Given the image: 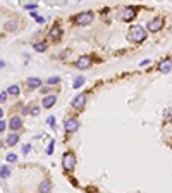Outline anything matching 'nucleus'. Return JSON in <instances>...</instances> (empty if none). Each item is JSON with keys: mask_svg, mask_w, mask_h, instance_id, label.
<instances>
[{"mask_svg": "<svg viewBox=\"0 0 172 193\" xmlns=\"http://www.w3.org/2000/svg\"><path fill=\"white\" fill-rule=\"evenodd\" d=\"M127 38H129V41H133V43H141L143 40L146 38L145 28H141V26H131V28H129V33H127Z\"/></svg>", "mask_w": 172, "mask_h": 193, "instance_id": "f257e3e1", "label": "nucleus"}, {"mask_svg": "<svg viewBox=\"0 0 172 193\" xmlns=\"http://www.w3.org/2000/svg\"><path fill=\"white\" fill-rule=\"evenodd\" d=\"M62 167H64L65 171H72L74 167H76V155L72 152H65L62 155Z\"/></svg>", "mask_w": 172, "mask_h": 193, "instance_id": "f03ea898", "label": "nucleus"}, {"mask_svg": "<svg viewBox=\"0 0 172 193\" xmlns=\"http://www.w3.org/2000/svg\"><path fill=\"white\" fill-rule=\"evenodd\" d=\"M91 21H93V12H90V10L81 12V14L76 16V24H79V26H86V24H90Z\"/></svg>", "mask_w": 172, "mask_h": 193, "instance_id": "7ed1b4c3", "label": "nucleus"}, {"mask_svg": "<svg viewBox=\"0 0 172 193\" xmlns=\"http://www.w3.org/2000/svg\"><path fill=\"white\" fill-rule=\"evenodd\" d=\"M122 21H131L133 18H136V7H124L120 12Z\"/></svg>", "mask_w": 172, "mask_h": 193, "instance_id": "20e7f679", "label": "nucleus"}, {"mask_svg": "<svg viewBox=\"0 0 172 193\" xmlns=\"http://www.w3.org/2000/svg\"><path fill=\"white\" fill-rule=\"evenodd\" d=\"M77 128H79V123H77V119H74V117H69V119H65V123H64V129L67 133H72V131H76Z\"/></svg>", "mask_w": 172, "mask_h": 193, "instance_id": "39448f33", "label": "nucleus"}, {"mask_svg": "<svg viewBox=\"0 0 172 193\" xmlns=\"http://www.w3.org/2000/svg\"><path fill=\"white\" fill-rule=\"evenodd\" d=\"M162 26H163V19L162 18H153L150 22H148V30L150 31H158V30H162Z\"/></svg>", "mask_w": 172, "mask_h": 193, "instance_id": "423d86ee", "label": "nucleus"}, {"mask_svg": "<svg viewBox=\"0 0 172 193\" xmlns=\"http://www.w3.org/2000/svg\"><path fill=\"white\" fill-rule=\"evenodd\" d=\"M84 104H86V93H81V95H77L76 98L72 100V107L76 110H81L83 107H84Z\"/></svg>", "mask_w": 172, "mask_h": 193, "instance_id": "0eeeda50", "label": "nucleus"}, {"mask_svg": "<svg viewBox=\"0 0 172 193\" xmlns=\"http://www.w3.org/2000/svg\"><path fill=\"white\" fill-rule=\"evenodd\" d=\"M158 71L160 73H169L172 71V59H163L158 62Z\"/></svg>", "mask_w": 172, "mask_h": 193, "instance_id": "6e6552de", "label": "nucleus"}, {"mask_svg": "<svg viewBox=\"0 0 172 193\" xmlns=\"http://www.w3.org/2000/svg\"><path fill=\"white\" fill-rule=\"evenodd\" d=\"M90 64H91V61H90L88 55H83V57H79L76 61V67H77V69H88Z\"/></svg>", "mask_w": 172, "mask_h": 193, "instance_id": "1a4fd4ad", "label": "nucleus"}, {"mask_svg": "<svg viewBox=\"0 0 172 193\" xmlns=\"http://www.w3.org/2000/svg\"><path fill=\"white\" fill-rule=\"evenodd\" d=\"M60 35H62V30H60V26H59V24H53V26H52V30H50V33H48V38H50L52 41H55V40L60 38Z\"/></svg>", "mask_w": 172, "mask_h": 193, "instance_id": "9d476101", "label": "nucleus"}, {"mask_svg": "<svg viewBox=\"0 0 172 193\" xmlns=\"http://www.w3.org/2000/svg\"><path fill=\"white\" fill-rule=\"evenodd\" d=\"M55 102H57V96H55V95H47L45 98H43L41 104H43V107H45V109H50V107L53 105Z\"/></svg>", "mask_w": 172, "mask_h": 193, "instance_id": "9b49d317", "label": "nucleus"}, {"mask_svg": "<svg viewBox=\"0 0 172 193\" xmlns=\"http://www.w3.org/2000/svg\"><path fill=\"white\" fill-rule=\"evenodd\" d=\"M9 126H10V129H19V128L22 126V119L21 117H17V116H14L12 119H10V123H9Z\"/></svg>", "mask_w": 172, "mask_h": 193, "instance_id": "f8f14e48", "label": "nucleus"}, {"mask_svg": "<svg viewBox=\"0 0 172 193\" xmlns=\"http://www.w3.org/2000/svg\"><path fill=\"white\" fill-rule=\"evenodd\" d=\"M26 85H28L29 88H38L40 85H41V79L40 78H29L28 81H26Z\"/></svg>", "mask_w": 172, "mask_h": 193, "instance_id": "ddd939ff", "label": "nucleus"}, {"mask_svg": "<svg viewBox=\"0 0 172 193\" xmlns=\"http://www.w3.org/2000/svg\"><path fill=\"white\" fill-rule=\"evenodd\" d=\"M50 190H52V183L48 179H45L40 186V193H50Z\"/></svg>", "mask_w": 172, "mask_h": 193, "instance_id": "4468645a", "label": "nucleus"}, {"mask_svg": "<svg viewBox=\"0 0 172 193\" xmlns=\"http://www.w3.org/2000/svg\"><path fill=\"white\" fill-rule=\"evenodd\" d=\"M17 140H19L17 133H10V135L7 136V145H9V147H12V145H16V143H17Z\"/></svg>", "mask_w": 172, "mask_h": 193, "instance_id": "2eb2a0df", "label": "nucleus"}, {"mask_svg": "<svg viewBox=\"0 0 172 193\" xmlns=\"http://www.w3.org/2000/svg\"><path fill=\"white\" fill-rule=\"evenodd\" d=\"M33 47L36 52H45L47 50V43L45 41H36V43H33Z\"/></svg>", "mask_w": 172, "mask_h": 193, "instance_id": "dca6fc26", "label": "nucleus"}, {"mask_svg": "<svg viewBox=\"0 0 172 193\" xmlns=\"http://www.w3.org/2000/svg\"><path fill=\"white\" fill-rule=\"evenodd\" d=\"M83 83H84V76H77V78L74 79V85H72V86H74V88H81Z\"/></svg>", "mask_w": 172, "mask_h": 193, "instance_id": "f3484780", "label": "nucleus"}, {"mask_svg": "<svg viewBox=\"0 0 172 193\" xmlns=\"http://www.w3.org/2000/svg\"><path fill=\"white\" fill-rule=\"evenodd\" d=\"M10 174V169H9L7 166H2V172H0V176H2V179H5L7 176Z\"/></svg>", "mask_w": 172, "mask_h": 193, "instance_id": "a211bd4d", "label": "nucleus"}, {"mask_svg": "<svg viewBox=\"0 0 172 193\" xmlns=\"http://www.w3.org/2000/svg\"><path fill=\"white\" fill-rule=\"evenodd\" d=\"M16 26H17L16 22H14V21H10V22H7V24H5V30H10V31H14V30H16Z\"/></svg>", "mask_w": 172, "mask_h": 193, "instance_id": "6ab92c4d", "label": "nucleus"}, {"mask_svg": "<svg viewBox=\"0 0 172 193\" xmlns=\"http://www.w3.org/2000/svg\"><path fill=\"white\" fill-rule=\"evenodd\" d=\"M9 93H10V95H17V93H19V86H16V85L10 86L9 88Z\"/></svg>", "mask_w": 172, "mask_h": 193, "instance_id": "aec40b11", "label": "nucleus"}, {"mask_svg": "<svg viewBox=\"0 0 172 193\" xmlns=\"http://www.w3.org/2000/svg\"><path fill=\"white\" fill-rule=\"evenodd\" d=\"M60 79H59V76H52V78H48V85H55V83H59Z\"/></svg>", "mask_w": 172, "mask_h": 193, "instance_id": "412c9836", "label": "nucleus"}, {"mask_svg": "<svg viewBox=\"0 0 172 193\" xmlns=\"http://www.w3.org/2000/svg\"><path fill=\"white\" fill-rule=\"evenodd\" d=\"M7 160H9V162H16V160H17V155H16V154H9V155H7Z\"/></svg>", "mask_w": 172, "mask_h": 193, "instance_id": "4be33fe9", "label": "nucleus"}, {"mask_svg": "<svg viewBox=\"0 0 172 193\" xmlns=\"http://www.w3.org/2000/svg\"><path fill=\"white\" fill-rule=\"evenodd\" d=\"M38 112H40V107H38V105H33V107H31V114L38 116Z\"/></svg>", "mask_w": 172, "mask_h": 193, "instance_id": "5701e85b", "label": "nucleus"}, {"mask_svg": "<svg viewBox=\"0 0 172 193\" xmlns=\"http://www.w3.org/2000/svg\"><path fill=\"white\" fill-rule=\"evenodd\" d=\"M29 150H31V145H29V143H26L24 147H22V154H28Z\"/></svg>", "mask_w": 172, "mask_h": 193, "instance_id": "b1692460", "label": "nucleus"}, {"mask_svg": "<svg viewBox=\"0 0 172 193\" xmlns=\"http://www.w3.org/2000/svg\"><path fill=\"white\" fill-rule=\"evenodd\" d=\"M47 123L50 124V126H53V124H55V117H53V116H50V117L47 119Z\"/></svg>", "mask_w": 172, "mask_h": 193, "instance_id": "393cba45", "label": "nucleus"}, {"mask_svg": "<svg viewBox=\"0 0 172 193\" xmlns=\"http://www.w3.org/2000/svg\"><path fill=\"white\" fill-rule=\"evenodd\" d=\"M0 96H2V98H0V102L4 104V102L7 100V93H5V92H2V95H0Z\"/></svg>", "mask_w": 172, "mask_h": 193, "instance_id": "a878e982", "label": "nucleus"}, {"mask_svg": "<svg viewBox=\"0 0 172 193\" xmlns=\"http://www.w3.org/2000/svg\"><path fill=\"white\" fill-rule=\"evenodd\" d=\"M0 131H5V121H4V119L0 121Z\"/></svg>", "mask_w": 172, "mask_h": 193, "instance_id": "bb28decb", "label": "nucleus"}, {"mask_svg": "<svg viewBox=\"0 0 172 193\" xmlns=\"http://www.w3.org/2000/svg\"><path fill=\"white\" fill-rule=\"evenodd\" d=\"M26 9H36V4H26Z\"/></svg>", "mask_w": 172, "mask_h": 193, "instance_id": "cd10ccee", "label": "nucleus"}, {"mask_svg": "<svg viewBox=\"0 0 172 193\" xmlns=\"http://www.w3.org/2000/svg\"><path fill=\"white\" fill-rule=\"evenodd\" d=\"M52 152H53V141H52V143H50V147L47 148V154H52Z\"/></svg>", "mask_w": 172, "mask_h": 193, "instance_id": "c85d7f7f", "label": "nucleus"}, {"mask_svg": "<svg viewBox=\"0 0 172 193\" xmlns=\"http://www.w3.org/2000/svg\"><path fill=\"white\" fill-rule=\"evenodd\" d=\"M170 112H172L170 109H167V110H165V119H169V117H170Z\"/></svg>", "mask_w": 172, "mask_h": 193, "instance_id": "c756f323", "label": "nucleus"}, {"mask_svg": "<svg viewBox=\"0 0 172 193\" xmlns=\"http://www.w3.org/2000/svg\"><path fill=\"white\" fill-rule=\"evenodd\" d=\"M148 64H150V61H148V59H146V61H141V66H148Z\"/></svg>", "mask_w": 172, "mask_h": 193, "instance_id": "7c9ffc66", "label": "nucleus"}]
</instances>
